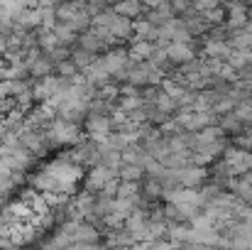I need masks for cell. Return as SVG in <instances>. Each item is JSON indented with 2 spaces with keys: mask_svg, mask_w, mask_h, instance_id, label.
<instances>
[{
  "mask_svg": "<svg viewBox=\"0 0 252 250\" xmlns=\"http://www.w3.org/2000/svg\"><path fill=\"white\" fill-rule=\"evenodd\" d=\"M230 47H228V42H220V39H208V37H203V54H206V59H218V62H228V57H230Z\"/></svg>",
  "mask_w": 252,
  "mask_h": 250,
  "instance_id": "8fae6325",
  "label": "cell"
},
{
  "mask_svg": "<svg viewBox=\"0 0 252 250\" xmlns=\"http://www.w3.org/2000/svg\"><path fill=\"white\" fill-rule=\"evenodd\" d=\"M164 49H167L169 64H171V67H179V69L186 67V64H191L193 59H198L193 44H167Z\"/></svg>",
  "mask_w": 252,
  "mask_h": 250,
  "instance_id": "52a82bcc",
  "label": "cell"
},
{
  "mask_svg": "<svg viewBox=\"0 0 252 250\" xmlns=\"http://www.w3.org/2000/svg\"><path fill=\"white\" fill-rule=\"evenodd\" d=\"M211 250H218V248H211Z\"/></svg>",
  "mask_w": 252,
  "mask_h": 250,
  "instance_id": "4dcf8cb0",
  "label": "cell"
},
{
  "mask_svg": "<svg viewBox=\"0 0 252 250\" xmlns=\"http://www.w3.org/2000/svg\"><path fill=\"white\" fill-rule=\"evenodd\" d=\"M228 47L233 52H250L252 49V35L248 30H238V32H230L228 35Z\"/></svg>",
  "mask_w": 252,
  "mask_h": 250,
  "instance_id": "5bb4252c",
  "label": "cell"
},
{
  "mask_svg": "<svg viewBox=\"0 0 252 250\" xmlns=\"http://www.w3.org/2000/svg\"><path fill=\"white\" fill-rule=\"evenodd\" d=\"M120 160H123V165H137L142 167L147 162V152L140 147V145H130L125 152H120Z\"/></svg>",
  "mask_w": 252,
  "mask_h": 250,
  "instance_id": "ac0fdd59",
  "label": "cell"
},
{
  "mask_svg": "<svg viewBox=\"0 0 252 250\" xmlns=\"http://www.w3.org/2000/svg\"><path fill=\"white\" fill-rule=\"evenodd\" d=\"M233 147L243 150V152H250L252 155V128H245L240 135L233 138Z\"/></svg>",
  "mask_w": 252,
  "mask_h": 250,
  "instance_id": "603a6c76",
  "label": "cell"
},
{
  "mask_svg": "<svg viewBox=\"0 0 252 250\" xmlns=\"http://www.w3.org/2000/svg\"><path fill=\"white\" fill-rule=\"evenodd\" d=\"M7 52V42H5V35H0V57Z\"/></svg>",
  "mask_w": 252,
  "mask_h": 250,
  "instance_id": "83f0119b",
  "label": "cell"
},
{
  "mask_svg": "<svg viewBox=\"0 0 252 250\" xmlns=\"http://www.w3.org/2000/svg\"><path fill=\"white\" fill-rule=\"evenodd\" d=\"M118 186H120V179H110V181L103 186L100 196H105V199H115V194H118Z\"/></svg>",
  "mask_w": 252,
  "mask_h": 250,
  "instance_id": "d4e9b609",
  "label": "cell"
},
{
  "mask_svg": "<svg viewBox=\"0 0 252 250\" xmlns=\"http://www.w3.org/2000/svg\"><path fill=\"white\" fill-rule=\"evenodd\" d=\"M155 52V44L152 42H142V39H132L130 42V49H127V59L132 64H142V62H150Z\"/></svg>",
  "mask_w": 252,
  "mask_h": 250,
  "instance_id": "7c38bea8",
  "label": "cell"
},
{
  "mask_svg": "<svg viewBox=\"0 0 252 250\" xmlns=\"http://www.w3.org/2000/svg\"><path fill=\"white\" fill-rule=\"evenodd\" d=\"M248 69H252V49L248 52Z\"/></svg>",
  "mask_w": 252,
  "mask_h": 250,
  "instance_id": "f546056e",
  "label": "cell"
},
{
  "mask_svg": "<svg viewBox=\"0 0 252 250\" xmlns=\"http://www.w3.org/2000/svg\"><path fill=\"white\" fill-rule=\"evenodd\" d=\"M79 49L88 52L91 57H98V54H105V52H108L103 37H100L93 27H91L88 32H84V35H79Z\"/></svg>",
  "mask_w": 252,
  "mask_h": 250,
  "instance_id": "9c48e42d",
  "label": "cell"
},
{
  "mask_svg": "<svg viewBox=\"0 0 252 250\" xmlns=\"http://www.w3.org/2000/svg\"><path fill=\"white\" fill-rule=\"evenodd\" d=\"M84 130H86V135H88V140H91V143L100 145V143H105V140H108V135L113 133V125H110V118H108V115L88 113V115H86V120H84Z\"/></svg>",
  "mask_w": 252,
  "mask_h": 250,
  "instance_id": "3957f363",
  "label": "cell"
},
{
  "mask_svg": "<svg viewBox=\"0 0 252 250\" xmlns=\"http://www.w3.org/2000/svg\"><path fill=\"white\" fill-rule=\"evenodd\" d=\"M127 250H152V246L150 243H135V246H130Z\"/></svg>",
  "mask_w": 252,
  "mask_h": 250,
  "instance_id": "4316f807",
  "label": "cell"
},
{
  "mask_svg": "<svg viewBox=\"0 0 252 250\" xmlns=\"http://www.w3.org/2000/svg\"><path fill=\"white\" fill-rule=\"evenodd\" d=\"M110 10L118 15V17H125V20H137L140 15H142V5L137 2V0H127V2H118V5H110Z\"/></svg>",
  "mask_w": 252,
  "mask_h": 250,
  "instance_id": "4fadbf2b",
  "label": "cell"
},
{
  "mask_svg": "<svg viewBox=\"0 0 252 250\" xmlns=\"http://www.w3.org/2000/svg\"><path fill=\"white\" fill-rule=\"evenodd\" d=\"M52 32H54V37H57V42H59V47H62V49H69V52H71L74 42H79V35H76V32H71L64 22H57V27H54Z\"/></svg>",
  "mask_w": 252,
  "mask_h": 250,
  "instance_id": "2e32d148",
  "label": "cell"
},
{
  "mask_svg": "<svg viewBox=\"0 0 252 250\" xmlns=\"http://www.w3.org/2000/svg\"><path fill=\"white\" fill-rule=\"evenodd\" d=\"M69 59H71V64L79 69V74H84L86 69L93 64V59H95V57H91L88 52H84V49H79V47H76V49H71V52H69Z\"/></svg>",
  "mask_w": 252,
  "mask_h": 250,
  "instance_id": "44dd1931",
  "label": "cell"
},
{
  "mask_svg": "<svg viewBox=\"0 0 252 250\" xmlns=\"http://www.w3.org/2000/svg\"><path fill=\"white\" fill-rule=\"evenodd\" d=\"M5 71H7V67H5V62L0 59V81H5Z\"/></svg>",
  "mask_w": 252,
  "mask_h": 250,
  "instance_id": "f1b7e54d",
  "label": "cell"
},
{
  "mask_svg": "<svg viewBox=\"0 0 252 250\" xmlns=\"http://www.w3.org/2000/svg\"><path fill=\"white\" fill-rule=\"evenodd\" d=\"M127 49H120V47H113V49H108L105 54H100V57H95L93 59V64L105 74V76H115L118 71H123L125 67H127Z\"/></svg>",
  "mask_w": 252,
  "mask_h": 250,
  "instance_id": "7a4b0ae2",
  "label": "cell"
},
{
  "mask_svg": "<svg viewBox=\"0 0 252 250\" xmlns=\"http://www.w3.org/2000/svg\"><path fill=\"white\" fill-rule=\"evenodd\" d=\"M140 194H142V199H145L147 204H152V201H155V199H159L164 191H162V186H159V181H157V179L145 177V184L140 186Z\"/></svg>",
  "mask_w": 252,
  "mask_h": 250,
  "instance_id": "ffe728a7",
  "label": "cell"
},
{
  "mask_svg": "<svg viewBox=\"0 0 252 250\" xmlns=\"http://www.w3.org/2000/svg\"><path fill=\"white\" fill-rule=\"evenodd\" d=\"M218 128L225 133V138L228 135H240L243 130H245V125L235 118V113H228V115H220L218 118Z\"/></svg>",
  "mask_w": 252,
  "mask_h": 250,
  "instance_id": "e0dca14e",
  "label": "cell"
},
{
  "mask_svg": "<svg viewBox=\"0 0 252 250\" xmlns=\"http://www.w3.org/2000/svg\"><path fill=\"white\" fill-rule=\"evenodd\" d=\"M69 86L66 79H59V76H47V79H39V81L32 83V98L39 101V103H47L52 96H57L59 91H64Z\"/></svg>",
  "mask_w": 252,
  "mask_h": 250,
  "instance_id": "277c9868",
  "label": "cell"
},
{
  "mask_svg": "<svg viewBox=\"0 0 252 250\" xmlns=\"http://www.w3.org/2000/svg\"><path fill=\"white\" fill-rule=\"evenodd\" d=\"M225 32H238V30H245L248 27V5H240V2H233L225 7V22H223Z\"/></svg>",
  "mask_w": 252,
  "mask_h": 250,
  "instance_id": "8992f818",
  "label": "cell"
},
{
  "mask_svg": "<svg viewBox=\"0 0 252 250\" xmlns=\"http://www.w3.org/2000/svg\"><path fill=\"white\" fill-rule=\"evenodd\" d=\"M130 246H135V238L130 236V231H125L123 226L108 231V236H105V248L108 250H127Z\"/></svg>",
  "mask_w": 252,
  "mask_h": 250,
  "instance_id": "30bf717a",
  "label": "cell"
},
{
  "mask_svg": "<svg viewBox=\"0 0 252 250\" xmlns=\"http://www.w3.org/2000/svg\"><path fill=\"white\" fill-rule=\"evenodd\" d=\"M108 32L113 35L115 42H120V39H130V37H132V22L125 20V17H118V15H115V20H113V25L108 27Z\"/></svg>",
  "mask_w": 252,
  "mask_h": 250,
  "instance_id": "9a60e30c",
  "label": "cell"
},
{
  "mask_svg": "<svg viewBox=\"0 0 252 250\" xmlns=\"http://www.w3.org/2000/svg\"><path fill=\"white\" fill-rule=\"evenodd\" d=\"M225 64H228L230 69H235L238 74L245 71V69H248V52H230V57H228Z\"/></svg>",
  "mask_w": 252,
  "mask_h": 250,
  "instance_id": "cb8c5ba5",
  "label": "cell"
},
{
  "mask_svg": "<svg viewBox=\"0 0 252 250\" xmlns=\"http://www.w3.org/2000/svg\"><path fill=\"white\" fill-rule=\"evenodd\" d=\"M206 179H208V169H203V167L191 165L179 172V184H181V189H201V186L206 184Z\"/></svg>",
  "mask_w": 252,
  "mask_h": 250,
  "instance_id": "ba28073f",
  "label": "cell"
},
{
  "mask_svg": "<svg viewBox=\"0 0 252 250\" xmlns=\"http://www.w3.org/2000/svg\"><path fill=\"white\" fill-rule=\"evenodd\" d=\"M54 71H57V76H59V79H66V81H71L74 76H79V69L71 64V59L59 62V64L54 67Z\"/></svg>",
  "mask_w": 252,
  "mask_h": 250,
  "instance_id": "7402d4cb",
  "label": "cell"
},
{
  "mask_svg": "<svg viewBox=\"0 0 252 250\" xmlns=\"http://www.w3.org/2000/svg\"><path fill=\"white\" fill-rule=\"evenodd\" d=\"M110 179H118V169H108V167H91L88 174H86V191L88 194H100L103 186L110 181Z\"/></svg>",
  "mask_w": 252,
  "mask_h": 250,
  "instance_id": "5b68a950",
  "label": "cell"
},
{
  "mask_svg": "<svg viewBox=\"0 0 252 250\" xmlns=\"http://www.w3.org/2000/svg\"><path fill=\"white\" fill-rule=\"evenodd\" d=\"M152 250H176V246L171 241H167V238H162V241H155L152 243Z\"/></svg>",
  "mask_w": 252,
  "mask_h": 250,
  "instance_id": "484cf974",
  "label": "cell"
},
{
  "mask_svg": "<svg viewBox=\"0 0 252 250\" xmlns=\"http://www.w3.org/2000/svg\"><path fill=\"white\" fill-rule=\"evenodd\" d=\"M81 133H84L81 125H74V123H66L59 118L44 130L49 145H71V147L81 143Z\"/></svg>",
  "mask_w": 252,
  "mask_h": 250,
  "instance_id": "6da1fadb",
  "label": "cell"
},
{
  "mask_svg": "<svg viewBox=\"0 0 252 250\" xmlns=\"http://www.w3.org/2000/svg\"><path fill=\"white\" fill-rule=\"evenodd\" d=\"M118 179H120V181H135V184H140V181L145 179V169L137 165H120Z\"/></svg>",
  "mask_w": 252,
  "mask_h": 250,
  "instance_id": "d6986e66",
  "label": "cell"
}]
</instances>
